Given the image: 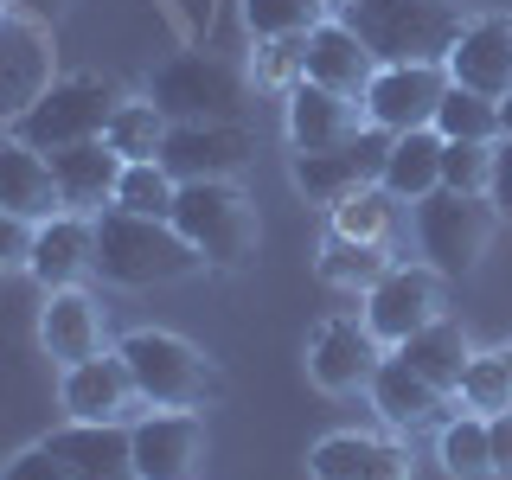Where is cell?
<instances>
[{
	"mask_svg": "<svg viewBox=\"0 0 512 480\" xmlns=\"http://www.w3.org/2000/svg\"><path fill=\"white\" fill-rule=\"evenodd\" d=\"M205 256L173 231V218H141V212H96V276L116 288H154V282H186L199 276Z\"/></svg>",
	"mask_w": 512,
	"mask_h": 480,
	"instance_id": "6da1fadb",
	"label": "cell"
},
{
	"mask_svg": "<svg viewBox=\"0 0 512 480\" xmlns=\"http://www.w3.org/2000/svg\"><path fill=\"white\" fill-rule=\"evenodd\" d=\"M340 20L378 64H448L461 39L455 0H346Z\"/></svg>",
	"mask_w": 512,
	"mask_h": 480,
	"instance_id": "7a4b0ae2",
	"label": "cell"
},
{
	"mask_svg": "<svg viewBox=\"0 0 512 480\" xmlns=\"http://www.w3.org/2000/svg\"><path fill=\"white\" fill-rule=\"evenodd\" d=\"M116 352L128 359V372H135L141 404H154V410H205L218 397V365L192 340H180V333L141 327Z\"/></svg>",
	"mask_w": 512,
	"mask_h": 480,
	"instance_id": "3957f363",
	"label": "cell"
},
{
	"mask_svg": "<svg viewBox=\"0 0 512 480\" xmlns=\"http://www.w3.org/2000/svg\"><path fill=\"white\" fill-rule=\"evenodd\" d=\"M116 103H122V96H116V84H103V77H58V84H45L20 109L13 135H20L26 148H39V154L77 148V141H103Z\"/></svg>",
	"mask_w": 512,
	"mask_h": 480,
	"instance_id": "277c9868",
	"label": "cell"
},
{
	"mask_svg": "<svg viewBox=\"0 0 512 480\" xmlns=\"http://www.w3.org/2000/svg\"><path fill=\"white\" fill-rule=\"evenodd\" d=\"M173 231L212 269H237L256 250V212L231 180H186L173 199Z\"/></svg>",
	"mask_w": 512,
	"mask_h": 480,
	"instance_id": "5b68a950",
	"label": "cell"
},
{
	"mask_svg": "<svg viewBox=\"0 0 512 480\" xmlns=\"http://www.w3.org/2000/svg\"><path fill=\"white\" fill-rule=\"evenodd\" d=\"M487 237H493L487 192H448V186H436L429 199H416V244H423V256H429L436 276H468L480 256H487Z\"/></svg>",
	"mask_w": 512,
	"mask_h": 480,
	"instance_id": "8992f818",
	"label": "cell"
},
{
	"mask_svg": "<svg viewBox=\"0 0 512 480\" xmlns=\"http://www.w3.org/2000/svg\"><path fill=\"white\" fill-rule=\"evenodd\" d=\"M148 96L167 122H237V109H244V77L212 52H180L154 71Z\"/></svg>",
	"mask_w": 512,
	"mask_h": 480,
	"instance_id": "52a82bcc",
	"label": "cell"
},
{
	"mask_svg": "<svg viewBox=\"0 0 512 480\" xmlns=\"http://www.w3.org/2000/svg\"><path fill=\"white\" fill-rule=\"evenodd\" d=\"M436 314H442V276L429 263H391L365 288V327H372L378 346H404Z\"/></svg>",
	"mask_w": 512,
	"mask_h": 480,
	"instance_id": "ba28073f",
	"label": "cell"
},
{
	"mask_svg": "<svg viewBox=\"0 0 512 480\" xmlns=\"http://www.w3.org/2000/svg\"><path fill=\"white\" fill-rule=\"evenodd\" d=\"M391 141L397 135H384V128L365 122L359 135H346L340 148H320V154H295V186L308 192L314 205H340L346 192H359V186H378V173H384V154H391Z\"/></svg>",
	"mask_w": 512,
	"mask_h": 480,
	"instance_id": "9c48e42d",
	"label": "cell"
},
{
	"mask_svg": "<svg viewBox=\"0 0 512 480\" xmlns=\"http://www.w3.org/2000/svg\"><path fill=\"white\" fill-rule=\"evenodd\" d=\"M442 96H448L442 64H378L372 90H365V122L384 135H416V128H436Z\"/></svg>",
	"mask_w": 512,
	"mask_h": 480,
	"instance_id": "30bf717a",
	"label": "cell"
},
{
	"mask_svg": "<svg viewBox=\"0 0 512 480\" xmlns=\"http://www.w3.org/2000/svg\"><path fill=\"white\" fill-rule=\"evenodd\" d=\"M135 436V480H192L205 461V423L199 410H154L128 423Z\"/></svg>",
	"mask_w": 512,
	"mask_h": 480,
	"instance_id": "8fae6325",
	"label": "cell"
},
{
	"mask_svg": "<svg viewBox=\"0 0 512 480\" xmlns=\"http://www.w3.org/2000/svg\"><path fill=\"white\" fill-rule=\"evenodd\" d=\"M250 160V135L237 122H173L167 148H160V167L173 180H231Z\"/></svg>",
	"mask_w": 512,
	"mask_h": 480,
	"instance_id": "7c38bea8",
	"label": "cell"
},
{
	"mask_svg": "<svg viewBox=\"0 0 512 480\" xmlns=\"http://www.w3.org/2000/svg\"><path fill=\"white\" fill-rule=\"evenodd\" d=\"M52 160V186H58V205L77 218H96L116 205V186H122V167L128 160L109 148V141H77V148H58L45 154Z\"/></svg>",
	"mask_w": 512,
	"mask_h": 480,
	"instance_id": "4fadbf2b",
	"label": "cell"
},
{
	"mask_svg": "<svg viewBox=\"0 0 512 480\" xmlns=\"http://www.w3.org/2000/svg\"><path fill=\"white\" fill-rule=\"evenodd\" d=\"M442 71H448V84L480 90V96H493V103H500V96L512 90V20H506V13L468 20Z\"/></svg>",
	"mask_w": 512,
	"mask_h": 480,
	"instance_id": "5bb4252c",
	"label": "cell"
},
{
	"mask_svg": "<svg viewBox=\"0 0 512 480\" xmlns=\"http://www.w3.org/2000/svg\"><path fill=\"white\" fill-rule=\"evenodd\" d=\"M45 448L71 468V480H135V436L128 423H64L45 436Z\"/></svg>",
	"mask_w": 512,
	"mask_h": 480,
	"instance_id": "9a60e30c",
	"label": "cell"
},
{
	"mask_svg": "<svg viewBox=\"0 0 512 480\" xmlns=\"http://www.w3.org/2000/svg\"><path fill=\"white\" fill-rule=\"evenodd\" d=\"M90 269H96V218L52 212V218L39 224V237H32L26 276L45 282V295H52V288H77Z\"/></svg>",
	"mask_w": 512,
	"mask_h": 480,
	"instance_id": "2e32d148",
	"label": "cell"
},
{
	"mask_svg": "<svg viewBox=\"0 0 512 480\" xmlns=\"http://www.w3.org/2000/svg\"><path fill=\"white\" fill-rule=\"evenodd\" d=\"M308 372L320 391H359V384H372L378 372V340L365 320H320L314 327V346H308Z\"/></svg>",
	"mask_w": 512,
	"mask_h": 480,
	"instance_id": "e0dca14e",
	"label": "cell"
},
{
	"mask_svg": "<svg viewBox=\"0 0 512 480\" xmlns=\"http://www.w3.org/2000/svg\"><path fill=\"white\" fill-rule=\"evenodd\" d=\"M135 372H128L122 352H96L84 365H64V410L77 423H122L135 404Z\"/></svg>",
	"mask_w": 512,
	"mask_h": 480,
	"instance_id": "ac0fdd59",
	"label": "cell"
},
{
	"mask_svg": "<svg viewBox=\"0 0 512 480\" xmlns=\"http://www.w3.org/2000/svg\"><path fill=\"white\" fill-rule=\"evenodd\" d=\"M301 58H308V84L359 96V103H365V90H372V77H378V58L359 45V32H352L346 20H320L308 32V52Z\"/></svg>",
	"mask_w": 512,
	"mask_h": 480,
	"instance_id": "d6986e66",
	"label": "cell"
},
{
	"mask_svg": "<svg viewBox=\"0 0 512 480\" xmlns=\"http://www.w3.org/2000/svg\"><path fill=\"white\" fill-rule=\"evenodd\" d=\"M372 404L391 429H404V436H416V429H442L448 423V391H436L423 372H410L404 359H378L372 372Z\"/></svg>",
	"mask_w": 512,
	"mask_h": 480,
	"instance_id": "ffe728a7",
	"label": "cell"
},
{
	"mask_svg": "<svg viewBox=\"0 0 512 480\" xmlns=\"http://www.w3.org/2000/svg\"><path fill=\"white\" fill-rule=\"evenodd\" d=\"M359 96H340V90H320L301 77L288 90V141L295 154H320V148H340L346 135H359Z\"/></svg>",
	"mask_w": 512,
	"mask_h": 480,
	"instance_id": "44dd1931",
	"label": "cell"
},
{
	"mask_svg": "<svg viewBox=\"0 0 512 480\" xmlns=\"http://www.w3.org/2000/svg\"><path fill=\"white\" fill-rule=\"evenodd\" d=\"M39 346L52 352L58 365H84L103 352V314L84 288H52L45 295V314H39Z\"/></svg>",
	"mask_w": 512,
	"mask_h": 480,
	"instance_id": "7402d4cb",
	"label": "cell"
},
{
	"mask_svg": "<svg viewBox=\"0 0 512 480\" xmlns=\"http://www.w3.org/2000/svg\"><path fill=\"white\" fill-rule=\"evenodd\" d=\"M0 212H20L32 224H45L52 212H64L58 186H52V160H45L39 148H26L20 135L0 141Z\"/></svg>",
	"mask_w": 512,
	"mask_h": 480,
	"instance_id": "603a6c76",
	"label": "cell"
},
{
	"mask_svg": "<svg viewBox=\"0 0 512 480\" xmlns=\"http://www.w3.org/2000/svg\"><path fill=\"white\" fill-rule=\"evenodd\" d=\"M314 480H410V455L372 436H327L308 455Z\"/></svg>",
	"mask_w": 512,
	"mask_h": 480,
	"instance_id": "cb8c5ba5",
	"label": "cell"
},
{
	"mask_svg": "<svg viewBox=\"0 0 512 480\" xmlns=\"http://www.w3.org/2000/svg\"><path fill=\"white\" fill-rule=\"evenodd\" d=\"M397 359H404L410 372H423L429 384H436V391L455 397V391H461V372H468L474 352H468V333H461L448 314H436L423 333H410V340L397 346Z\"/></svg>",
	"mask_w": 512,
	"mask_h": 480,
	"instance_id": "d4e9b609",
	"label": "cell"
},
{
	"mask_svg": "<svg viewBox=\"0 0 512 480\" xmlns=\"http://www.w3.org/2000/svg\"><path fill=\"white\" fill-rule=\"evenodd\" d=\"M384 192H397V199H429V192L442 186V135L436 128H416V135H397L391 154H384V173H378Z\"/></svg>",
	"mask_w": 512,
	"mask_h": 480,
	"instance_id": "484cf974",
	"label": "cell"
},
{
	"mask_svg": "<svg viewBox=\"0 0 512 480\" xmlns=\"http://www.w3.org/2000/svg\"><path fill=\"white\" fill-rule=\"evenodd\" d=\"M397 192H384V186H359V192H346L340 205H333V237H352V244H391V231H397Z\"/></svg>",
	"mask_w": 512,
	"mask_h": 480,
	"instance_id": "4316f807",
	"label": "cell"
},
{
	"mask_svg": "<svg viewBox=\"0 0 512 480\" xmlns=\"http://www.w3.org/2000/svg\"><path fill=\"white\" fill-rule=\"evenodd\" d=\"M167 116L154 109V96L148 103H116V116H109L103 128V141L116 148L122 160H160V148H167Z\"/></svg>",
	"mask_w": 512,
	"mask_h": 480,
	"instance_id": "83f0119b",
	"label": "cell"
},
{
	"mask_svg": "<svg viewBox=\"0 0 512 480\" xmlns=\"http://www.w3.org/2000/svg\"><path fill=\"white\" fill-rule=\"evenodd\" d=\"M436 135L442 141H500V103L480 90L448 84L442 109H436Z\"/></svg>",
	"mask_w": 512,
	"mask_h": 480,
	"instance_id": "f1b7e54d",
	"label": "cell"
},
{
	"mask_svg": "<svg viewBox=\"0 0 512 480\" xmlns=\"http://www.w3.org/2000/svg\"><path fill=\"white\" fill-rule=\"evenodd\" d=\"M327 13H333L327 0H244L250 39H308Z\"/></svg>",
	"mask_w": 512,
	"mask_h": 480,
	"instance_id": "f546056e",
	"label": "cell"
},
{
	"mask_svg": "<svg viewBox=\"0 0 512 480\" xmlns=\"http://www.w3.org/2000/svg\"><path fill=\"white\" fill-rule=\"evenodd\" d=\"M384 269H391V244H352V237L327 231V250H320V276L333 288H372Z\"/></svg>",
	"mask_w": 512,
	"mask_h": 480,
	"instance_id": "4dcf8cb0",
	"label": "cell"
},
{
	"mask_svg": "<svg viewBox=\"0 0 512 480\" xmlns=\"http://www.w3.org/2000/svg\"><path fill=\"white\" fill-rule=\"evenodd\" d=\"M173 199H180V180H173L160 160H128V167H122V186H116V205H122V212L173 218Z\"/></svg>",
	"mask_w": 512,
	"mask_h": 480,
	"instance_id": "1f68e13d",
	"label": "cell"
},
{
	"mask_svg": "<svg viewBox=\"0 0 512 480\" xmlns=\"http://www.w3.org/2000/svg\"><path fill=\"white\" fill-rule=\"evenodd\" d=\"M442 468L455 480H493L487 416H448V423H442Z\"/></svg>",
	"mask_w": 512,
	"mask_h": 480,
	"instance_id": "d6a6232c",
	"label": "cell"
},
{
	"mask_svg": "<svg viewBox=\"0 0 512 480\" xmlns=\"http://www.w3.org/2000/svg\"><path fill=\"white\" fill-rule=\"evenodd\" d=\"M455 397L468 410H487V416L493 410H512V365H506V352H474Z\"/></svg>",
	"mask_w": 512,
	"mask_h": 480,
	"instance_id": "836d02e7",
	"label": "cell"
},
{
	"mask_svg": "<svg viewBox=\"0 0 512 480\" xmlns=\"http://www.w3.org/2000/svg\"><path fill=\"white\" fill-rule=\"evenodd\" d=\"M308 39H256V58H250V71H256V84L263 90H295L301 77H308Z\"/></svg>",
	"mask_w": 512,
	"mask_h": 480,
	"instance_id": "e575fe53",
	"label": "cell"
},
{
	"mask_svg": "<svg viewBox=\"0 0 512 480\" xmlns=\"http://www.w3.org/2000/svg\"><path fill=\"white\" fill-rule=\"evenodd\" d=\"M493 141H442V186L448 192H487Z\"/></svg>",
	"mask_w": 512,
	"mask_h": 480,
	"instance_id": "d590c367",
	"label": "cell"
},
{
	"mask_svg": "<svg viewBox=\"0 0 512 480\" xmlns=\"http://www.w3.org/2000/svg\"><path fill=\"white\" fill-rule=\"evenodd\" d=\"M32 237H39V224H32V218L0 212V276H13V269L32 263Z\"/></svg>",
	"mask_w": 512,
	"mask_h": 480,
	"instance_id": "8d00e7d4",
	"label": "cell"
},
{
	"mask_svg": "<svg viewBox=\"0 0 512 480\" xmlns=\"http://www.w3.org/2000/svg\"><path fill=\"white\" fill-rule=\"evenodd\" d=\"M0 480H71V468H64L45 442H32V448H20V455L0 468Z\"/></svg>",
	"mask_w": 512,
	"mask_h": 480,
	"instance_id": "74e56055",
	"label": "cell"
},
{
	"mask_svg": "<svg viewBox=\"0 0 512 480\" xmlns=\"http://www.w3.org/2000/svg\"><path fill=\"white\" fill-rule=\"evenodd\" d=\"M487 205L512 224V135L493 141V173H487Z\"/></svg>",
	"mask_w": 512,
	"mask_h": 480,
	"instance_id": "f35d334b",
	"label": "cell"
},
{
	"mask_svg": "<svg viewBox=\"0 0 512 480\" xmlns=\"http://www.w3.org/2000/svg\"><path fill=\"white\" fill-rule=\"evenodd\" d=\"M487 448H493V474H512V410L487 416Z\"/></svg>",
	"mask_w": 512,
	"mask_h": 480,
	"instance_id": "ab89813d",
	"label": "cell"
},
{
	"mask_svg": "<svg viewBox=\"0 0 512 480\" xmlns=\"http://www.w3.org/2000/svg\"><path fill=\"white\" fill-rule=\"evenodd\" d=\"M20 7H26V13H39V20H52V13L64 7V0H20Z\"/></svg>",
	"mask_w": 512,
	"mask_h": 480,
	"instance_id": "60d3db41",
	"label": "cell"
},
{
	"mask_svg": "<svg viewBox=\"0 0 512 480\" xmlns=\"http://www.w3.org/2000/svg\"><path fill=\"white\" fill-rule=\"evenodd\" d=\"M500 135H512V90L500 96Z\"/></svg>",
	"mask_w": 512,
	"mask_h": 480,
	"instance_id": "b9f144b4",
	"label": "cell"
},
{
	"mask_svg": "<svg viewBox=\"0 0 512 480\" xmlns=\"http://www.w3.org/2000/svg\"><path fill=\"white\" fill-rule=\"evenodd\" d=\"M7 20H13V13H7V0H0V26H7Z\"/></svg>",
	"mask_w": 512,
	"mask_h": 480,
	"instance_id": "7bdbcfd3",
	"label": "cell"
},
{
	"mask_svg": "<svg viewBox=\"0 0 512 480\" xmlns=\"http://www.w3.org/2000/svg\"><path fill=\"white\" fill-rule=\"evenodd\" d=\"M500 352H506V365H512V346H500Z\"/></svg>",
	"mask_w": 512,
	"mask_h": 480,
	"instance_id": "ee69618b",
	"label": "cell"
},
{
	"mask_svg": "<svg viewBox=\"0 0 512 480\" xmlns=\"http://www.w3.org/2000/svg\"><path fill=\"white\" fill-rule=\"evenodd\" d=\"M327 7H346V0H327Z\"/></svg>",
	"mask_w": 512,
	"mask_h": 480,
	"instance_id": "f6af8a7d",
	"label": "cell"
}]
</instances>
